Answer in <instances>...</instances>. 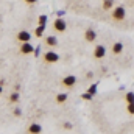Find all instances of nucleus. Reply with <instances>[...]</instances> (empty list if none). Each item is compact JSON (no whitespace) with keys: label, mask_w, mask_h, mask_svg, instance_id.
Listing matches in <instances>:
<instances>
[{"label":"nucleus","mask_w":134,"mask_h":134,"mask_svg":"<svg viewBox=\"0 0 134 134\" xmlns=\"http://www.w3.org/2000/svg\"><path fill=\"white\" fill-rule=\"evenodd\" d=\"M55 27H56V30L63 31V30H66V22H63V20H58V22L55 24Z\"/></svg>","instance_id":"obj_1"},{"label":"nucleus","mask_w":134,"mask_h":134,"mask_svg":"<svg viewBox=\"0 0 134 134\" xmlns=\"http://www.w3.org/2000/svg\"><path fill=\"white\" fill-rule=\"evenodd\" d=\"M103 55H104V47L98 45V47H97V50H95V56H97V58H101Z\"/></svg>","instance_id":"obj_2"},{"label":"nucleus","mask_w":134,"mask_h":134,"mask_svg":"<svg viewBox=\"0 0 134 134\" xmlns=\"http://www.w3.org/2000/svg\"><path fill=\"white\" fill-rule=\"evenodd\" d=\"M30 133L31 134H39L41 133V126H39V125H31V126H30Z\"/></svg>","instance_id":"obj_3"},{"label":"nucleus","mask_w":134,"mask_h":134,"mask_svg":"<svg viewBox=\"0 0 134 134\" xmlns=\"http://www.w3.org/2000/svg\"><path fill=\"white\" fill-rule=\"evenodd\" d=\"M123 14H125V11H123V8H119L115 13H114V16L117 17V19H122L123 17Z\"/></svg>","instance_id":"obj_4"},{"label":"nucleus","mask_w":134,"mask_h":134,"mask_svg":"<svg viewBox=\"0 0 134 134\" xmlns=\"http://www.w3.org/2000/svg\"><path fill=\"white\" fill-rule=\"evenodd\" d=\"M45 59H47V61H56L58 56H56L55 53H47V55H45Z\"/></svg>","instance_id":"obj_5"},{"label":"nucleus","mask_w":134,"mask_h":134,"mask_svg":"<svg viewBox=\"0 0 134 134\" xmlns=\"http://www.w3.org/2000/svg\"><path fill=\"white\" fill-rule=\"evenodd\" d=\"M73 83H75V76H67L64 80V84H67V86H72Z\"/></svg>","instance_id":"obj_6"},{"label":"nucleus","mask_w":134,"mask_h":134,"mask_svg":"<svg viewBox=\"0 0 134 134\" xmlns=\"http://www.w3.org/2000/svg\"><path fill=\"white\" fill-rule=\"evenodd\" d=\"M19 39H22V41H28V39H30V34L27 33V31H22V33L19 34Z\"/></svg>","instance_id":"obj_7"},{"label":"nucleus","mask_w":134,"mask_h":134,"mask_svg":"<svg viewBox=\"0 0 134 134\" xmlns=\"http://www.w3.org/2000/svg\"><path fill=\"white\" fill-rule=\"evenodd\" d=\"M22 50H24V52H31V50H33V47H31V45H30V44H25V45H24V48H22Z\"/></svg>","instance_id":"obj_8"},{"label":"nucleus","mask_w":134,"mask_h":134,"mask_svg":"<svg viewBox=\"0 0 134 134\" xmlns=\"http://www.w3.org/2000/svg\"><path fill=\"white\" fill-rule=\"evenodd\" d=\"M94 37H95V33H94V31H87V39H91V41H92Z\"/></svg>","instance_id":"obj_9"},{"label":"nucleus","mask_w":134,"mask_h":134,"mask_svg":"<svg viewBox=\"0 0 134 134\" xmlns=\"http://www.w3.org/2000/svg\"><path fill=\"white\" fill-rule=\"evenodd\" d=\"M122 50V44H115L114 45V52H120Z\"/></svg>","instance_id":"obj_10"},{"label":"nucleus","mask_w":134,"mask_h":134,"mask_svg":"<svg viewBox=\"0 0 134 134\" xmlns=\"http://www.w3.org/2000/svg\"><path fill=\"white\" fill-rule=\"evenodd\" d=\"M67 98V95H64V94H61V95H58V100L59 101H64Z\"/></svg>","instance_id":"obj_11"},{"label":"nucleus","mask_w":134,"mask_h":134,"mask_svg":"<svg viewBox=\"0 0 134 134\" xmlns=\"http://www.w3.org/2000/svg\"><path fill=\"white\" fill-rule=\"evenodd\" d=\"M55 42H56V39H55V37H50V39H48V44H55Z\"/></svg>","instance_id":"obj_12"},{"label":"nucleus","mask_w":134,"mask_h":134,"mask_svg":"<svg viewBox=\"0 0 134 134\" xmlns=\"http://www.w3.org/2000/svg\"><path fill=\"white\" fill-rule=\"evenodd\" d=\"M28 2H34V0H28Z\"/></svg>","instance_id":"obj_13"},{"label":"nucleus","mask_w":134,"mask_h":134,"mask_svg":"<svg viewBox=\"0 0 134 134\" xmlns=\"http://www.w3.org/2000/svg\"><path fill=\"white\" fill-rule=\"evenodd\" d=\"M0 92H2V87H0Z\"/></svg>","instance_id":"obj_14"}]
</instances>
